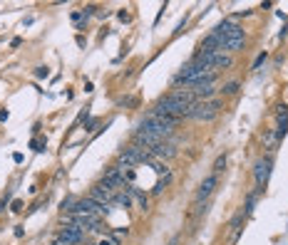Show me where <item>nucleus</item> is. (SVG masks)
<instances>
[{"label": "nucleus", "mask_w": 288, "mask_h": 245, "mask_svg": "<svg viewBox=\"0 0 288 245\" xmlns=\"http://www.w3.org/2000/svg\"><path fill=\"white\" fill-rule=\"evenodd\" d=\"M281 37H288V25L284 27V30H281Z\"/></svg>", "instance_id": "obj_17"}, {"label": "nucleus", "mask_w": 288, "mask_h": 245, "mask_svg": "<svg viewBox=\"0 0 288 245\" xmlns=\"http://www.w3.org/2000/svg\"><path fill=\"white\" fill-rule=\"evenodd\" d=\"M102 184L110 186V188L124 186V171H122V166H120V164H117V166H110V169L104 171V176H102Z\"/></svg>", "instance_id": "obj_3"}, {"label": "nucleus", "mask_w": 288, "mask_h": 245, "mask_svg": "<svg viewBox=\"0 0 288 245\" xmlns=\"http://www.w3.org/2000/svg\"><path fill=\"white\" fill-rule=\"evenodd\" d=\"M266 57H268V52H266V50H264V52H261V55H258V57H256V62H254V67H251V69H258V67H261V64H264V62H266Z\"/></svg>", "instance_id": "obj_13"}, {"label": "nucleus", "mask_w": 288, "mask_h": 245, "mask_svg": "<svg viewBox=\"0 0 288 245\" xmlns=\"http://www.w3.org/2000/svg\"><path fill=\"white\" fill-rule=\"evenodd\" d=\"M35 74H38L40 79H45V77L50 74V69H48V67H38V69H35Z\"/></svg>", "instance_id": "obj_14"}, {"label": "nucleus", "mask_w": 288, "mask_h": 245, "mask_svg": "<svg viewBox=\"0 0 288 245\" xmlns=\"http://www.w3.org/2000/svg\"><path fill=\"white\" fill-rule=\"evenodd\" d=\"M226 97H234L236 92H238V82H228V84H224V89H221Z\"/></svg>", "instance_id": "obj_12"}, {"label": "nucleus", "mask_w": 288, "mask_h": 245, "mask_svg": "<svg viewBox=\"0 0 288 245\" xmlns=\"http://www.w3.org/2000/svg\"><path fill=\"white\" fill-rule=\"evenodd\" d=\"M176 243H179V241H176V238H174V241H172V243H169V245H176Z\"/></svg>", "instance_id": "obj_18"}, {"label": "nucleus", "mask_w": 288, "mask_h": 245, "mask_svg": "<svg viewBox=\"0 0 288 245\" xmlns=\"http://www.w3.org/2000/svg\"><path fill=\"white\" fill-rule=\"evenodd\" d=\"M226 169V154H221V156H216V161H214V174L218 176L221 171Z\"/></svg>", "instance_id": "obj_11"}, {"label": "nucleus", "mask_w": 288, "mask_h": 245, "mask_svg": "<svg viewBox=\"0 0 288 245\" xmlns=\"http://www.w3.org/2000/svg\"><path fill=\"white\" fill-rule=\"evenodd\" d=\"M212 32H214L218 40H246L244 27H241V25H236V22H231V20H221Z\"/></svg>", "instance_id": "obj_2"}, {"label": "nucleus", "mask_w": 288, "mask_h": 245, "mask_svg": "<svg viewBox=\"0 0 288 245\" xmlns=\"http://www.w3.org/2000/svg\"><path fill=\"white\" fill-rule=\"evenodd\" d=\"M60 241H65L68 245H80L82 243V228L80 226H74V223H68L62 231H60V236H58Z\"/></svg>", "instance_id": "obj_4"}, {"label": "nucleus", "mask_w": 288, "mask_h": 245, "mask_svg": "<svg viewBox=\"0 0 288 245\" xmlns=\"http://www.w3.org/2000/svg\"><path fill=\"white\" fill-rule=\"evenodd\" d=\"M216 184H218V176L216 174H209L204 181H202V186H199V191H196V203H202V201H206L212 193H214Z\"/></svg>", "instance_id": "obj_5"}, {"label": "nucleus", "mask_w": 288, "mask_h": 245, "mask_svg": "<svg viewBox=\"0 0 288 245\" xmlns=\"http://www.w3.org/2000/svg\"><path fill=\"white\" fill-rule=\"evenodd\" d=\"M246 47V40H221V52H241Z\"/></svg>", "instance_id": "obj_9"}, {"label": "nucleus", "mask_w": 288, "mask_h": 245, "mask_svg": "<svg viewBox=\"0 0 288 245\" xmlns=\"http://www.w3.org/2000/svg\"><path fill=\"white\" fill-rule=\"evenodd\" d=\"M241 221H244V211H238V213L234 216V221H231V241L238 238V233H241Z\"/></svg>", "instance_id": "obj_10"}, {"label": "nucleus", "mask_w": 288, "mask_h": 245, "mask_svg": "<svg viewBox=\"0 0 288 245\" xmlns=\"http://www.w3.org/2000/svg\"><path fill=\"white\" fill-rule=\"evenodd\" d=\"M221 112V102L218 99H209V102H196L189 112H186V119H199V122H212L218 117Z\"/></svg>", "instance_id": "obj_1"}, {"label": "nucleus", "mask_w": 288, "mask_h": 245, "mask_svg": "<svg viewBox=\"0 0 288 245\" xmlns=\"http://www.w3.org/2000/svg\"><path fill=\"white\" fill-rule=\"evenodd\" d=\"M276 109H278V112H276V117H278V129H276V141H281V139L286 136V131H288V107H286V104H278Z\"/></svg>", "instance_id": "obj_7"}, {"label": "nucleus", "mask_w": 288, "mask_h": 245, "mask_svg": "<svg viewBox=\"0 0 288 245\" xmlns=\"http://www.w3.org/2000/svg\"><path fill=\"white\" fill-rule=\"evenodd\" d=\"M8 117H10V114H8V109H2V112H0V122H5Z\"/></svg>", "instance_id": "obj_16"}, {"label": "nucleus", "mask_w": 288, "mask_h": 245, "mask_svg": "<svg viewBox=\"0 0 288 245\" xmlns=\"http://www.w3.org/2000/svg\"><path fill=\"white\" fill-rule=\"evenodd\" d=\"M10 45H12V47H20V45H22V40H20V37H12V42H10Z\"/></svg>", "instance_id": "obj_15"}, {"label": "nucleus", "mask_w": 288, "mask_h": 245, "mask_svg": "<svg viewBox=\"0 0 288 245\" xmlns=\"http://www.w3.org/2000/svg\"><path fill=\"white\" fill-rule=\"evenodd\" d=\"M152 151V156H159V159H172L174 154H176V149H174V144H169V141H159L154 149H149Z\"/></svg>", "instance_id": "obj_8"}, {"label": "nucleus", "mask_w": 288, "mask_h": 245, "mask_svg": "<svg viewBox=\"0 0 288 245\" xmlns=\"http://www.w3.org/2000/svg\"><path fill=\"white\" fill-rule=\"evenodd\" d=\"M268 174H271V156L258 159V161H256V186H258V188H261V186H266Z\"/></svg>", "instance_id": "obj_6"}]
</instances>
